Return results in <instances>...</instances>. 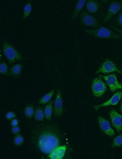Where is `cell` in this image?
<instances>
[{
    "label": "cell",
    "mask_w": 122,
    "mask_h": 159,
    "mask_svg": "<svg viewBox=\"0 0 122 159\" xmlns=\"http://www.w3.org/2000/svg\"><path fill=\"white\" fill-rule=\"evenodd\" d=\"M32 139L39 150L45 154H49L60 145L59 135L53 124L39 126L33 131Z\"/></svg>",
    "instance_id": "obj_1"
},
{
    "label": "cell",
    "mask_w": 122,
    "mask_h": 159,
    "mask_svg": "<svg viewBox=\"0 0 122 159\" xmlns=\"http://www.w3.org/2000/svg\"><path fill=\"white\" fill-rule=\"evenodd\" d=\"M84 31L87 34L98 38L115 39L122 40V37L109 29L101 27L95 29H86Z\"/></svg>",
    "instance_id": "obj_2"
},
{
    "label": "cell",
    "mask_w": 122,
    "mask_h": 159,
    "mask_svg": "<svg viewBox=\"0 0 122 159\" xmlns=\"http://www.w3.org/2000/svg\"><path fill=\"white\" fill-rule=\"evenodd\" d=\"M2 50L4 55L10 64L23 59L22 55L11 45L7 42L3 44Z\"/></svg>",
    "instance_id": "obj_3"
},
{
    "label": "cell",
    "mask_w": 122,
    "mask_h": 159,
    "mask_svg": "<svg viewBox=\"0 0 122 159\" xmlns=\"http://www.w3.org/2000/svg\"><path fill=\"white\" fill-rule=\"evenodd\" d=\"M107 89L106 84L99 77L94 78L92 81V90L93 94L96 97L102 96Z\"/></svg>",
    "instance_id": "obj_4"
},
{
    "label": "cell",
    "mask_w": 122,
    "mask_h": 159,
    "mask_svg": "<svg viewBox=\"0 0 122 159\" xmlns=\"http://www.w3.org/2000/svg\"><path fill=\"white\" fill-rule=\"evenodd\" d=\"M80 19L82 24L87 27H90L94 28L99 27V23L97 19L91 15L84 9L80 14Z\"/></svg>",
    "instance_id": "obj_5"
},
{
    "label": "cell",
    "mask_w": 122,
    "mask_h": 159,
    "mask_svg": "<svg viewBox=\"0 0 122 159\" xmlns=\"http://www.w3.org/2000/svg\"><path fill=\"white\" fill-rule=\"evenodd\" d=\"M122 8V3L120 1H113L111 2L108 7L106 15L102 22L105 24L111 19L113 16L118 13Z\"/></svg>",
    "instance_id": "obj_6"
},
{
    "label": "cell",
    "mask_w": 122,
    "mask_h": 159,
    "mask_svg": "<svg viewBox=\"0 0 122 159\" xmlns=\"http://www.w3.org/2000/svg\"><path fill=\"white\" fill-rule=\"evenodd\" d=\"M116 72L121 73L120 71L112 61L106 59L103 62L101 67L96 71V74L101 72L103 73H108Z\"/></svg>",
    "instance_id": "obj_7"
},
{
    "label": "cell",
    "mask_w": 122,
    "mask_h": 159,
    "mask_svg": "<svg viewBox=\"0 0 122 159\" xmlns=\"http://www.w3.org/2000/svg\"><path fill=\"white\" fill-rule=\"evenodd\" d=\"M99 76L103 77L106 80L111 91L114 92L118 89H122V84L118 82L115 74Z\"/></svg>",
    "instance_id": "obj_8"
},
{
    "label": "cell",
    "mask_w": 122,
    "mask_h": 159,
    "mask_svg": "<svg viewBox=\"0 0 122 159\" xmlns=\"http://www.w3.org/2000/svg\"><path fill=\"white\" fill-rule=\"evenodd\" d=\"M56 97L54 102L53 112L57 117L61 116L63 112V102L61 90L58 89Z\"/></svg>",
    "instance_id": "obj_9"
},
{
    "label": "cell",
    "mask_w": 122,
    "mask_h": 159,
    "mask_svg": "<svg viewBox=\"0 0 122 159\" xmlns=\"http://www.w3.org/2000/svg\"><path fill=\"white\" fill-rule=\"evenodd\" d=\"M109 114L112 125L118 132H120L122 130V115L114 109H112Z\"/></svg>",
    "instance_id": "obj_10"
},
{
    "label": "cell",
    "mask_w": 122,
    "mask_h": 159,
    "mask_svg": "<svg viewBox=\"0 0 122 159\" xmlns=\"http://www.w3.org/2000/svg\"><path fill=\"white\" fill-rule=\"evenodd\" d=\"M98 120L101 129L106 135L110 137L114 135L115 132L107 120L102 116H99L98 118Z\"/></svg>",
    "instance_id": "obj_11"
},
{
    "label": "cell",
    "mask_w": 122,
    "mask_h": 159,
    "mask_svg": "<svg viewBox=\"0 0 122 159\" xmlns=\"http://www.w3.org/2000/svg\"><path fill=\"white\" fill-rule=\"evenodd\" d=\"M122 97V91L116 92L108 101L101 105L94 106L93 108L96 110L100 107L109 105H116L120 101Z\"/></svg>",
    "instance_id": "obj_12"
},
{
    "label": "cell",
    "mask_w": 122,
    "mask_h": 159,
    "mask_svg": "<svg viewBox=\"0 0 122 159\" xmlns=\"http://www.w3.org/2000/svg\"><path fill=\"white\" fill-rule=\"evenodd\" d=\"M66 150V146H59L49 153L48 157L52 159H61L64 157Z\"/></svg>",
    "instance_id": "obj_13"
},
{
    "label": "cell",
    "mask_w": 122,
    "mask_h": 159,
    "mask_svg": "<svg viewBox=\"0 0 122 159\" xmlns=\"http://www.w3.org/2000/svg\"><path fill=\"white\" fill-rule=\"evenodd\" d=\"M101 6L100 2L95 0H88L86 3V10L92 13H96Z\"/></svg>",
    "instance_id": "obj_14"
},
{
    "label": "cell",
    "mask_w": 122,
    "mask_h": 159,
    "mask_svg": "<svg viewBox=\"0 0 122 159\" xmlns=\"http://www.w3.org/2000/svg\"><path fill=\"white\" fill-rule=\"evenodd\" d=\"M53 100L50 101L46 105L44 109L45 117L48 120H51L53 112Z\"/></svg>",
    "instance_id": "obj_15"
},
{
    "label": "cell",
    "mask_w": 122,
    "mask_h": 159,
    "mask_svg": "<svg viewBox=\"0 0 122 159\" xmlns=\"http://www.w3.org/2000/svg\"><path fill=\"white\" fill-rule=\"evenodd\" d=\"M86 2V0H80L77 2L72 16V18L73 20H75L77 18L84 7Z\"/></svg>",
    "instance_id": "obj_16"
},
{
    "label": "cell",
    "mask_w": 122,
    "mask_h": 159,
    "mask_svg": "<svg viewBox=\"0 0 122 159\" xmlns=\"http://www.w3.org/2000/svg\"><path fill=\"white\" fill-rule=\"evenodd\" d=\"M34 116L36 120L38 121L43 120L45 117L43 108L40 106L37 107L34 111Z\"/></svg>",
    "instance_id": "obj_17"
},
{
    "label": "cell",
    "mask_w": 122,
    "mask_h": 159,
    "mask_svg": "<svg viewBox=\"0 0 122 159\" xmlns=\"http://www.w3.org/2000/svg\"><path fill=\"white\" fill-rule=\"evenodd\" d=\"M23 68L21 64H17L13 65L9 68L10 75L14 77L19 76Z\"/></svg>",
    "instance_id": "obj_18"
},
{
    "label": "cell",
    "mask_w": 122,
    "mask_h": 159,
    "mask_svg": "<svg viewBox=\"0 0 122 159\" xmlns=\"http://www.w3.org/2000/svg\"><path fill=\"white\" fill-rule=\"evenodd\" d=\"M34 105L33 104L27 105L24 109V113L26 117L28 119L32 118L34 113Z\"/></svg>",
    "instance_id": "obj_19"
},
{
    "label": "cell",
    "mask_w": 122,
    "mask_h": 159,
    "mask_svg": "<svg viewBox=\"0 0 122 159\" xmlns=\"http://www.w3.org/2000/svg\"><path fill=\"white\" fill-rule=\"evenodd\" d=\"M54 92V90L50 91L39 99L38 103L42 105L48 103L51 99Z\"/></svg>",
    "instance_id": "obj_20"
},
{
    "label": "cell",
    "mask_w": 122,
    "mask_h": 159,
    "mask_svg": "<svg viewBox=\"0 0 122 159\" xmlns=\"http://www.w3.org/2000/svg\"><path fill=\"white\" fill-rule=\"evenodd\" d=\"M31 2H29L27 3L24 7L23 19H25L29 16L31 11Z\"/></svg>",
    "instance_id": "obj_21"
},
{
    "label": "cell",
    "mask_w": 122,
    "mask_h": 159,
    "mask_svg": "<svg viewBox=\"0 0 122 159\" xmlns=\"http://www.w3.org/2000/svg\"><path fill=\"white\" fill-rule=\"evenodd\" d=\"M0 73L3 75L9 76L10 75L7 64L4 62H1L0 65Z\"/></svg>",
    "instance_id": "obj_22"
},
{
    "label": "cell",
    "mask_w": 122,
    "mask_h": 159,
    "mask_svg": "<svg viewBox=\"0 0 122 159\" xmlns=\"http://www.w3.org/2000/svg\"><path fill=\"white\" fill-rule=\"evenodd\" d=\"M24 141L23 137L19 134L16 135L13 140L14 144L17 146H21L23 143Z\"/></svg>",
    "instance_id": "obj_23"
},
{
    "label": "cell",
    "mask_w": 122,
    "mask_h": 159,
    "mask_svg": "<svg viewBox=\"0 0 122 159\" xmlns=\"http://www.w3.org/2000/svg\"><path fill=\"white\" fill-rule=\"evenodd\" d=\"M122 145V134L116 137L113 140V146L120 147Z\"/></svg>",
    "instance_id": "obj_24"
},
{
    "label": "cell",
    "mask_w": 122,
    "mask_h": 159,
    "mask_svg": "<svg viewBox=\"0 0 122 159\" xmlns=\"http://www.w3.org/2000/svg\"><path fill=\"white\" fill-rule=\"evenodd\" d=\"M16 115L15 113L12 111H9L5 114V118L8 120H12L16 118Z\"/></svg>",
    "instance_id": "obj_25"
},
{
    "label": "cell",
    "mask_w": 122,
    "mask_h": 159,
    "mask_svg": "<svg viewBox=\"0 0 122 159\" xmlns=\"http://www.w3.org/2000/svg\"><path fill=\"white\" fill-rule=\"evenodd\" d=\"M116 22L117 25L122 28V10L118 15Z\"/></svg>",
    "instance_id": "obj_26"
},
{
    "label": "cell",
    "mask_w": 122,
    "mask_h": 159,
    "mask_svg": "<svg viewBox=\"0 0 122 159\" xmlns=\"http://www.w3.org/2000/svg\"><path fill=\"white\" fill-rule=\"evenodd\" d=\"M21 131L20 128L17 126L15 127H13L11 129V131L13 134L14 135H17L19 134Z\"/></svg>",
    "instance_id": "obj_27"
},
{
    "label": "cell",
    "mask_w": 122,
    "mask_h": 159,
    "mask_svg": "<svg viewBox=\"0 0 122 159\" xmlns=\"http://www.w3.org/2000/svg\"><path fill=\"white\" fill-rule=\"evenodd\" d=\"M109 27L112 29L116 31L122 37V29L118 28L111 25H109Z\"/></svg>",
    "instance_id": "obj_28"
},
{
    "label": "cell",
    "mask_w": 122,
    "mask_h": 159,
    "mask_svg": "<svg viewBox=\"0 0 122 159\" xmlns=\"http://www.w3.org/2000/svg\"><path fill=\"white\" fill-rule=\"evenodd\" d=\"M19 124L18 120L16 118H14L11 120V125L13 127H15L18 126Z\"/></svg>",
    "instance_id": "obj_29"
},
{
    "label": "cell",
    "mask_w": 122,
    "mask_h": 159,
    "mask_svg": "<svg viewBox=\"0 0 122 159\" xmlns=\"http://www.w3.org/2000/svg\"><path fill=\"white\" fill-rule=\"evenodd\" d=\"M120 111L122 113V101L121 102V105L120 106Z\"/></svg>",
    "instance_id": "obj_30"
}]
</instances>
